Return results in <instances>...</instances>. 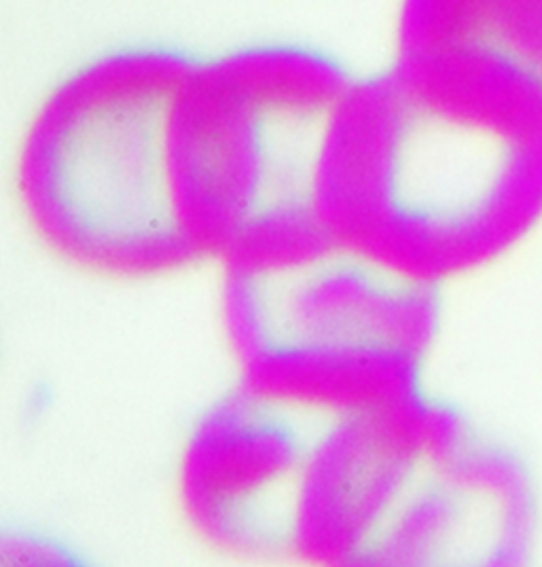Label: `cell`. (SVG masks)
I'll use <instances>...</instances> for the list:
<instances>
[{
    "mask_svg": "<svg viewBox=\"0 0 542 567\" xmlns=\"http://www.w3.org/2000/svg\"><path fill=\"white\" fill-rule=\"evenodd\" d=\"M314 208L344 246L437 290L494 265L542 223L541 79L481 49L354 76Z\"/></svg>",
    "mask_w": 542,
    "mask_h": 567,
    "instance_id": "cell-1",
    "label": "cell"
},
{
    "mask_svg": "<svg viewBox=\"0 0 542 567\" xmlns=\"http://www.w3.org/2000/svg\"><path fill=\"white\" fill-rule=\"evenodd\" d=\"M311 427L237 388L193 422L176 460L183 519L214 553L290 559L295 489Z\"/></svg>",
    "mask_w": 542,
    "mask_h": 567,
    "instance_id": "cell-7",
    "label": "cell"
},
{
    "mask_svg": "<svg viewBox=\"0 0 542 567\" xmlns=\"http://www.w3.org/2000/svg\"><path fill=\"white\" fill-rule=\"evenodd\" d=\"M352 81L329 53L293 43L193 58L172 104L170 167L204 262L272 216L314 208L325 136Z\"/></svg>",
    "mask_w": 542,
    "mask_h": 567,
    "instance_id": "cell-3",
    "label": "cell"
},
{
    "mask_svg": "<svg viewBox=\"0 0 542 567\" xmlns=\"http://www.w3.org/2000/svg\"><path fill=\"white\" fill-rule=\"evenodd\" d=\"M472 417L432 392L314 425L295 489L290 559L337 567L367 543Z\"/></svg>",
    "mask_w": 542,
    "mask_h": 567,
    "instance_id": "cell-6",
    "label": "cell"
},
{
    "mask_svg": "<svg viewBox=\"0 0 542 567\" xmlns=\"http://www.w3.org/2000/svg\"><path fill=\"white\" fill-rule=\"evenodd\" d=\"M195 55L104 51L58 81L25 125L16 190L53 257L109 280H155L204 262L174 202L170 117Z\"/></svg>",
    "mask_w": 542,
    "mask_h": 567,
    "instance_id": "cell-2",
    "label": "cell"
},
{
    "mask_svg": "<svg viewBox=\"0 0 542 567\" xmlns=\"http://www.w3.org/2000/svg\"><path fill=\"white\" fill-rule=\"evenodd\" d=\"M541 540V483L530 460L472 420L337 567H536Z\"/></svg>",
    "mask_w": 542,
    "mask_h": 567,
    "instance_id": "cell-5",
    "label": "cell"
},
{
    "mask_svg": "<svg viewBox=\"0 0 542 567\" xmlns=\"http://www.w3.org/2000/svg\"><path fill=\"white\" fill-rule=\"evenodd\" d=\"M221 271V331L234 362L276 343L428 360L441 337V290L402 278L337 237L280 267Z\"/></svg>",
    "mask_w": 542,
    "mask_h": 567,
    "instance_id": "cell-4",
    "label": "cell"
},
{
    "mask_svg": "<svg viewBox=\"0 0 542 567\" xmlns=\"http://www.w3.org/2000/svg\"><path fill=\"white\" fill-rule=\"evenodd\" d=\"M428 360L392 350L276 343L237 360L239 388L306 424L379 411L426 388Z\"/></svg>",
    "mask_w": 542,
    "mask_h": 567,
    "instance_id": "cell-8",
    "label": "cell"
},
{
    "mask_svg": "<svg viewBox=\"0 0 542 567\" xmlns=\"http://www.w3.org/2000/svg\"><path fill=\"white\" fill-rule=\"evenodd\" d=\"M0 567H95L71 544L32 527H7L0 538Z\"/></svg>",
    "mask_w": 542,
    "mask_h": 567,
    "instance_id": "cell-9",
    "label": "cell"
},
{
    "mask_svg": "<svg viewBox=\"0 0 542 567\" xmlns=\"http://www.w3.org/2000/svg\"><path fill=\"white\" fill-rule=\"evenodd\" d=\"M534 4H536V16H539V24H541L542 34V0H534Z\"/></svg>",
    "mask_w": 542,
    "mask_h": 567,
    "instance_id": "cell-10",
    "label": "cell"
}]
</instances>
